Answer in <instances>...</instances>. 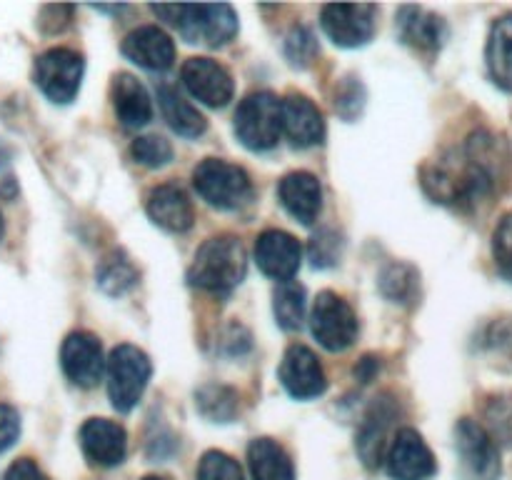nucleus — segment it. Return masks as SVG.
Returning a JSON list of instances; mask_svg holds the SVG:
<instances>
[{
    "label": "nucleus",
    "instance_id": "obj_1",
    "mask_svg": "<svg viewBox=\"0 0 512 480\" xmlns=\"http://www.w3.org/2000/svg\"><path fill=\"white\" fill-rule=\"evenodd\" d=\"M495 145L490 138H475L465 153L448 155L423 173V185L435 200L450 205H473L490 195L495 185Z\"/></svg>",
    "mask_w": 512,
    "mask_h": 480
},
{
    "label": "nucleus",
    "instance_id": "obj_2",
    "mask_svg": "<svg viewBox=\"0 0 512 480\" xmlns=\"http://www.w3.org/2000/svg\"><path fill=\"white\" fill-rule=\"evenodd\" d=\"M245 270H248V255L243 243L233 235H215L198 248L188 270V280L190 285L213 295H230L243 283Z\"/></svg>",
    "mask_w": 512,
    "mask_h": 480
},
{
    "label": "nucleus",
    "instance_id": "obj_3",
    "mask_svg": "<svg viewBox=\"0 0 512 480\" xmlns=\"http://www.w3.org/2000/svg\"><path fill=\"white\" fill-rule=\"evenodd\" d=\"M153 13L165 18L188 43L210 48L230 43L238 33V18L230 5H153Z\"/></svg>",
    "mask_w": 512,
    "mask_h": 480
},
{
    "label": "nucleus",
    "instance_id": "obj_4",
    "mask_svg": "<svg viewBox=\"0 0 512 480\" xmlns=\"http://www.w3.org/2000/svg\"><path fill=\"white\" fill-rule=\"evenodd\" d=\"M193 185L200 198L220 210H238L253 198V183L243 168L225 160L208 158L195 168Z\"/></svg>",
    "mask_w": 512,
    "mask_h": 480
},
{
    "label": "nucleus",
    "instance_id": "obj_5",
    "mask_svg": "<svg viewBox=\"0 0 512 480\" xmlns=\"http://www.w3.org/2000/svg\"><path fill=\"white\" fill-rule=\"evenodd\" d=\"M283 133V100L268 90L248 95L235 113V135L250 150H270Z\"/></svg>",
    "mask_w": 512,
    "mask_h": 480
},
{
    "label": "nucleus",
    "instance_id": "obj_6",
    "mask_svg": "<svg viewBox=\"0 0 512 480\" xmlns=\"http://www.w3.org/2000/svg\"><path fill=\"white\" fill-rule=\"evenodd\" d=\"M150 373L153 365L143 350L135 345H118L108 358V393L113 408L120 413L133 410L148 388Z\"/></svg>",
    "mask_w": 512,
    "mask_h": 480
},
{
    "label": "nucleus",
    "instance_id": "obj_7",
    "mask_svg": "<svg viewBox=\"0 0 512 480\" xmlns=\"http://www.w3.org/2000/svg\"><path fill=\"white\" fill-rule=\"evenodd\" d=\"M310 328H313L315 340L330 353L348 350L358 338V318L348 300L340 295L323 290L315 298L313 313H310Z\"/></svg>",
    "mask_w": 512,
    "mask_h": 480
},
{
    "label": "nucleus",
    "instance_id": "obj_8",
    "mask_svg": "<svg viewBox=\"0 0 512 480\" xmlns=\"http://www.w3.org/2000/svg\"><path fill=\"white\" fill-rule=\"evenodd\" d=\"M85 63L75 50L53 48L35 60V83L53 103H70L78 95Z\"/></svg>",
    "mask_w": 512,
    "mask_h": 480
},
{
    "label": "nucleus",
    "instance_id": "obj_9",
    "mask_svg": "<svg viewBox=\"0 0 512 480\" xmlns=\"http://www.w3.org/2000/svg\"><path fill=\"white\" fill-rule=\"evenodd\" d=\"M455 448L460 460L473 480H498L500 478V453L493 435L475 420L463 418L455 425Z\"/></svg>",
    "mask_w": 512,
    "mask_h": 480
},
{
    "label": "nucleus",
    "instance_id": "obj_10",
    "mask_svg": "<svg viewBox=\"0 0 512 480\" xmlns=\"http://www.w3.org/2000/svg\"><path fill=\"white\" fill-rule=\"evenodd\" d=\"M325 35L340 48H360L373 38L375 8L373 5H325L320 13Z\"/></svg>",
    "mask_w": 512,
    "mask_h": 480
},
{
    "label": "nucleus",
    "instance_id": "obj_11",
    "mask_svg": "<svg viewBox=\"0 0 512 480\" xmlns=\"http://www.w3.org/2000/svg\"><path fill=\"white\" fill-rule=\"evenodd\" d=\"M180 80H183V85L195 100L210 105V108H223L233 100V78H230L223 65L210 58L185 60L183 70H180Z\"/></svg>",
    "mask_w": 512,
    "mask_h": 480
},
{
    "label": "nucleus",
    "instance_id": "obj_12",
    "mask_svg": "<svg viewBox=\"0 0 512 480\" xmlns=\"http://www.w3.org/2000/svg\"><path fill=\"white\" fill-rule=\"evenodd\" d=\"M385 465L393 480H428L435 473V458L425 445L423 435L413 428H403L395 433L390 443Z\"/></svg>",
    "mask_w": 512,
    "mask_h": 480
},
{
    "label": "nucleus",
    "instance_id": "obj_13",
    "mask_svg": "<svg viewBox=\"0 0 512 480\" xmlns=\"http://www.w3.org/2000/svg\"><path fill=\"white\" fill-rule=\"evenodd\" d=\"M278 373L285 390L298 400L318 398L328 388V378H325V370L320 365L318 355L310 348H305V345H290L285 350Z\"/></svg>",
    "mask_w": 512,
    "mask_h": 480
},
{
    "label": "nucleus",
    "instance_id": "obj_14",
    "mask_svg": "<svg viewBox=\"0 0 512 480\" xmlns=\"http://www.w3.org/2000/svg\"><path fill=\"white\" fill-rule=\"evenodd\" d=\"M60 365H63L65 375L73 380L80 388H93L98 380L103 378L105 360H103V345L93 333H70L63 340L60 348Z\"/></svg>",
    "mask_w": 512,
    "mask_h": 480
},
{
    "label": "nucleus",
    "instance_id": "obj_15",
    "mask_svg": "<svg viewBox=\"0 0 512 480\" xmlns=\"http://www.w3.org/2000/svg\"><path fill=\"white\" fill-rule=\"evenodd\" d=\"M300 260H303V248L298 240L285 230H265L255 240V263L270 278L288 283L298 273Z\"/></svg>",
    "mask_w": 512,
    "mask_h": 480
},
{
    "label": "nucleus",
    "instance_id": "obj_16",
    "mask_svg": "<svg viewBox=\"0 0 512 480\" xmlns=\"http://www.w3.org/2000/svg\"><path fill=\"white\" fill-rule=\"evenodd\" d=\"M80 448L85 458L100 468H113L125 460L128 453V435L118 423L105 418H90L80 428Z\"/></svg>",
    "mask_w": 512,
    "mask_h": 480
},
{
    "label": "nucleus",
    "instance_id": "obj_17",
    "mask_svg": "<svg viewBox=\"0 0 512 480\" xmlns=\"http://www.w3.org/2000/svg\"><path fill=\"white\" fill-rule=\"evenodd\" d=\"M283 133L288 135L295 148H313L323 143L325 120L318 105L305 95H288L283 100Z\"/></svg>",
    "mask_w": 512,
    "mask_h": 480
},
{
    "label": "nucleus",
    "instance_id": "obj_18",
    "mask_svg": "<svg viewBox=\"0 0 512 480\" xmlns=\"http://www.w3.org/2000/svg\"><path fill=\"white\" fill-rule=\"evenodd\" d=\"M278 195L285 210L303 225H313L323 210V188L313 173L298 170V173L285 175L280 180Z\"/></svg>",
    "mask_w": 512,
    "mask_h": 480
},
{
    "label": "nucleus",
    "instance_id": "obj_19",
    "mask_svg": "<svg viewBox=\"0 0 512 480\" xmlns=\"http://www.w3.org/2000/svg\"><path fill=\"white\" fill-rule=\"evenodd\" d=\"M148 215L155 225L170 233H185L193 228V203L178 185H158L148 193Z\"/></svg>",
    "mask_w": 512,
    "mask_h": 480
},
{
    "label": "nucleus",
    "instance_id": "obj_20",
    "mask_svg": "<svg viewBox=\"0 0 512 480\" xmlns=\"http://www.w3.org/2000/svg\"><path fill=\"white\" fill-rule=\"evenodd\" d=\"M123 53L140 68L168 70L175 60V43L165 30L145 25L123 40Z\"/></svg>",
    "mask_w": 512,
    "mask_h": 480
},
{
    "label": "nucleus",
    "instance_id": "obj_21",
    "mask_svg": "<svg viewBox=\"0 0 512 480\" xmlns=\"http://www.w3.org/2000/svg\"><path fill=\"white\" fill-rule=\"evenodd\" d=\"M115 115L125 128H143L153 118V100L135 75L120 73L113 83Z\"/></svg>",
    "mask_w": 512,
    "mask_h": 480
},
{
    "label": "nucleus",
    "instance_id": "obj_22",
    "mask_svg": "<svg viewBox=\"0 0 512 480\" xmlns=\"http://www.w3.org/2000/svg\"><path fill=\"white\" fill-rule=\"evenodd\" d=\"M248 465L253 480H295L290 455L270 438H255L248 448Z\"/></svg>",
    "mask_w": 512,
    "mask_h": 480
},
{
    "label": "nucleus",
    "instance_id": "obj_23",
    "mask_svg": "<svg viewBox=\"0 0 512 480\" xmlns=\"http://www.w3.org/2000/svg\"><path fill=\"white\" fill-rule=\"evenodd\" d=\"M485 60L493 83L500 90L512 93V13L495 20L490 30L488 48H485Z\"/></svg>",
    "mask_w": 512,
    "mask_h": 480
},
{
    "label": "nucleus",
    "instance_id": "obj_24",
    "mask_svg": "<svg viewBox=\"0 0 512 480\" xmlns=\"http://www.w3.org/2000/svg\"><path fill=\"white\" fill-rule=\"evenodd\" d=\"M398 25L405 43H410L418 50H438L443 45L445 35H448L443 18L423 8H413V5L400 10Z\"/></svg>",
    "mask_w": 512,
    "mask_h": 480
},
{
    "label": "nucleus",
    "instance_id": "obj_25",
    "mask_svg": "<svg viewBox=\"0 0 512 480\" xmlns=\"http://www.w3.org/2000/svg\"><path fill=\"white\" fill-rule=\"evenodd\" d=\"M158 103H160V110H163V118L168 120V125L178 135H185V138H198V135H203L205 128H208L203 113H200L198 108H193V105H190L178 90L170 88V85H160Z\"/></svg>",
    "mask_w": 512,
    "mask_h": 480
},
{
    "label": "nucleus",
    "instance_id": "obj_26",
    "mask_svg": "<svg viewBox=\"0 0 512 480\" xmlns=\"http://www.w3.org/2000/svg\"><path fill=\"white\" fill-rule=\"evenodd\" d=\"M390 423V413H385L383 405H375L373 413L365 418L363 428H360L358 435V453L363 458V463L368 468H378L380 463L385 460V430H388Z\"/></svg>",
    "mask_w": 512,
    "mask_h": 480
},
{
    "label": "nucleus",
    "instance_id": "obj_27",
    "mask_svg": "<svg viewBox=\"0 0 512 480\" xmlns=\"http://www.w3.org/2000/svg\"><path fill=\"white\" fill-rule=\"evenodd\" d=\"M275 320H278L280 328L285 330H298L305 320V288L295 280L288 283H280L275 290L273 300Z\"/></svg>",
    "mask_w": 512,
    "mask_h": 480
},
{
    "label": "nucleus",
    "instance_id": "obj_28",
    "mask_svg": "<svg viewBox=\"0 0 512 480\" xmlns=\"http://www.w3.org/2000/svg\"><path fill=\"white\" fill-rule=\"evenodd\" d=\"M195 405L205 418L215 420V423H228L238 413V395L225 385H205L195 395Z\"/></svg>",
    "mask_w": 512,
    "mask_h": 480
},
{
    "label": "nucleus",
    "instance_id": "obj_29",
    "mask_svg": "<svg viewBox=\"0 0 512 480\" xmlns=\"http://www.w3.org/2000/svg\"><path fill=\"white\" fill-rule=\"evenodd\" d=\"M380 290L395 303H408L418 290V273L410 265H390L380 278Z\"/></svg>",
    "mask_w": 512,
    "mask_h": 480
},
{
    "label": "nucleus",
    "instance_id": "obj_30",
    "mask_svg": "<svg viewBox=\"0 0 512 480\" xmlns=\"http://www.w3.org/2000/svg\"><path fill=\"white\" fill-rule=\"evenodd\" d=\"M130 153L145 168H163V165L173 160V148L160 135H143V138H138L130 145Z\"/></svg>",
    "mask_w": 512,
    "mask_h": 480
},
{
    "label": "nucleus",
    "instance_id": "obj_31",
    "mask_svg": "<svg viewBox=\"0 0 512 480\" xmlns=\"http://www.w3.org/2000/svg\"><path fill=\"white\" fill-rule=\"evenodd\" d=\"M198 480H243V470L230 455L210 450L198 465Z\"/></svg>",
    "mask_w": 512,
    "mask_h": 480
},
{
    "label": "nucleus",
    "instance_id": "obj_32",
    "mask_svg": "<svg viewBox=\"0 0 512 480\" xmlns=\"http://www.w3.org/2000/svg\"><path fill=\"white\" fill-rule=\"evenodd\" d=\"M98 280H100V285H103L105 293L120 295V293H125L128 288H133L135 280H138V275H135L133 265H130L128 260L113 258L103 265Z\"/></svg>",
    "mask_w": 512,
    "mask_h": 480
},
{
    "label": "nucleus",
    "instance_id": "obj_33",
    "mask_svg": "<svg viewBox=\"0 0 512 480\" xmlns=\"http://www.w3.org/2000/svg\"><path fill=\"white\" fill-rule=\"evenodd\" d=\"M340 250H343V240L335 230L325 228L318 235H313L310 240V260H313L315 268H330V265L338 263Z\"/></svg>",
    "mask_w": 512,
    "mask_h": 480
},
{
    "label": "nucleus",
    "instance_id": "obj_34",
    "mask_svg": "<svg viewBox=\"0 0 512 480\" xmlns=\"http://www.w3.org/2000/svg\"><path fill=\"white\" fill-rule=\"evenodd\" d=\"M493 255L500 275L512 283V213L500 220L493 235Z\"/></svg>",
    "mask_w": 512,
    "mask_h": 480
},
{
    "label": "nucleus",
    "instance_id": "obj_35",
    "mask_svg": "<svg viewBox=\"0 0 512 480\" xmlns=\"http://www.w3.org/2000/svg\"><path fill=\"white\" fill-rule=\"evenodd\" d=\"M285 53H288L290 63L305 68V65H310V60L315 58V53H318V40H315V35L310 33L308 28H295L293 33L288 35Z\"/></svg>",
    "mask_w": 512,
    "mask_h": 480
},
{
    "label": "nucleus",
    "instance_id": "obj_36",
    "mask_svg": "<svg viewBox=\"0 0 512 480\" xmlns=\"http://www.w3.org/2000/svg\"><path fill=\"white\" fill-rule=\"evenodd\" d=\"M20 435V415L10 405L0 403V453L8 450Z\"/></svg>",
    "mask_w": 512,
    "mask_h": 480
},
{
    "label": "nucleus",
    "instance_id": "obj_37",
    "mask_svg": "<svg viewBox=\"0 0 512 480\" xmlns=\"http://www.w3.org/2000/svg\"><path fill=\"white\" fill-rule=\"evenodd\" d=\"M5 480H50L30 458L15 460L5 473Z\"/></svg>",
    "mask_w": 512,
    "mask_h": 480
},
{
    "label": "nucleus",
    "instance_id": "obj_38",
    "mask_svg": "<svg viewBox=\"0 0 512 480\" xmlns=\"http://www.w3.org/2000/svg\"><path fill=\"white\" fill-rule=\"evenodd\" d=\"M5 160H8V150H5V145L0 143V168L5 165Z\"/></svg>",
    "mask_w": 512,
    "mask_h": 480
},
{
    "label": "nucleus",
    "instance_id": "obj_39",
    "mask_svg": "<svg viewBox=\"0 0 512 480\" xmlns=\"http://www.w3.org/2000/svg\"><path fill=\"white\" fill-rule=\"evenodd\" d=\"M0 238H3V218H0Z\"/></svg>",
    "mask_w": 512,
    "mask_h": 480
},
{
    "label": "nucleus",
    "instance_id": "obj_40",
    "mask_svg": "<svg viewBox=\"0 0 512 480\" xmlns=\"http://www.w3.org/2000/svg\"><path fill=\"white\" fill-rule=\"evenodd\" d=\"M143 480H165V478H155V475H150V478H143Z\"/></svg>",
    "mask_w": 512,
    "mask_h": 480
}]
</instances>
